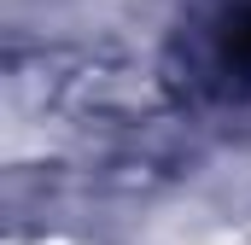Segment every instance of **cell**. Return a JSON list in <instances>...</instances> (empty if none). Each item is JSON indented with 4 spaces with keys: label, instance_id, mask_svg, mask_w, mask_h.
<instances>
[{
    "label": "cell",
    "instance_id": "obj_1",
    "mask_svg": "<svg viewBox=\"0 0 251 245\" xmlns=\"http://www.w3.org/2000/svg\"><path fill=\"white\" fill-rule=\"evenodd\" d=\"M193 70L210 94L251 99V0H216L193 29Z\"/></svg>",
    "mask_w": 251,
    "mask_h": 245
}]
</instances>
